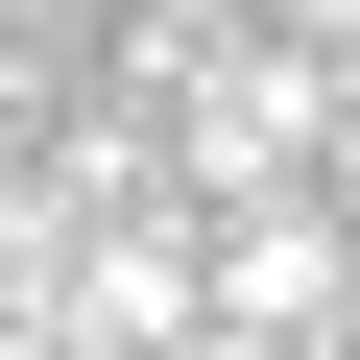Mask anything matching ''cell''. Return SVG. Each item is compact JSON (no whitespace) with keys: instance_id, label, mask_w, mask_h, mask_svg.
<instances>
[{"instance_id":"obj_1","label":"cell","mask_w":360,"mask_h":360,"mask_svg":"<svg viewBox=\"0 0 360 360\" xmlns=\"http://www.w3.org/2000/svg\"><path fill=\"white\" fill-rule=\"evenodd\" d=\"M193 288H217V312H193V336H240V360H288V336H336V312H360V240H336V217H312V193H240V217H217V264H193Z\"/></svg>"},{"instance_id":"obj_2","label":"cell","mask_w":360,"mask_h":360,"mask_svg":"<svg viewBox=\"0 0 360 360\" xmlns=\"http://www.w3.org/2000/svg\"><path fill=\"white\" fill-rule=\"evenodd\" d=\"M312 144H336V49L264 25V49L193 96V193H217V217H240V193H312Z\"/></svg>"},{"instance_id":"obj_3","label":"cell","mask_w":360,"mask_h":360,"mask_svg":"<svg viewBox=\"0 0 360 360\" xmlns=\"http://www.w3.org/2000/svg\"><path fill=\"white\" fill-rule=\"evenodd\" d=\"M193 312H217V288H193V240H168V217H120V240L72 264V336H96V360H193Z\"/></svg>"},{"instance_id":"obj_4","label":"cell","mask_w":360,"mask_h":360,"mask_svg":"<svg viewBox=\"0 0 360 360\" xmlns=\"http://www.w3.org/2000/svg\"><path fill=\"white\" fill-rule=\"evenodd\" d=\"M264 25H288V49H360V0H264Z\"/></svg>"}]
</instances>
